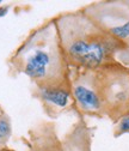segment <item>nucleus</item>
<instances>
[{
  "label": "nucleus",
  "mask_w": 129,
  "mask_h": 151,
  "mask_svg": "<svg viewBox=\"0 0 129 151\" xmlns=\"http://www.w3.org/2000/svg\"><path fill=\"white\" fill-rule=\"evenodd\" d=\"M55 23L69 66L93 71L115 64L129 66V49L83 10L62 13L55 18Z\"/></svg>",
  "instance_id": "nucleus-1"
},
{
  "label": "nucleus",
  "mask_w": 129,
  "mask_h": 151,
  "mask_svg": "<svg viewBox=\"0 0 129 151\" xmlns=\"http://www.w3.org/2000/svg\"><path fill=\"white\" fill-rule=\"evenodd\" d=\"M13 63L36 88L71 89V70L55 19L33 29L17 49Z\"/></svg>",
  "instance_id": "nucleus-2"
},
{
  "label": "nucleus",
  "mask_w": 129,
  "mask_h": 151,
  "mask_svg": "<svg viewBox=\"0 0 129 151\" xmlns=\"http://www.w3.org/2000/svg\"><path fill=\"white\" fill-rule=\"evenodd\" d=\"M103 115L118 121L129 113V66L109 65L96 70Z\"/></svg>",
  "instance_id": "nucleus-3"
},
{
  "label": "nucleus",
  "mask_w": 129,
  "mask_h": 151,
  "mask_svg": "<svg viewBox=\"0 0 129 151\" xmlns=\"http://www.w3.org/2000/svg\"><path fill=\"white\" fill-rule=\"evenodd\" d=\"M83 11L115 40L129 49V0L90 4Z\"/></svg>",
  "instance_id": "nucleus-4"
},
{
  "label": "nucleus",
  "mask_w": 129,
  "mask_h": 151,
  "mask_svg": "<svg viewBox=\"0 0 129 151\" xmlns=\"http://www.w3.org/2000/svg\"><path fill=\"white\" fill-rule=\"evenodd\" d=\"M72 99L80 111L87 115H103L96 70H78L71 81Z\"/></svg>",
  "instance_id": "nucleus-5"
},
{
  "label": "nucleus",
  "mask_w": 129,
  "mask_h": 151,
  "mask_svg": "<svg viewBox=\"0 0 129 151\" xmlns=\"http://www.w3.org/2000/svg\"><path fill=\"white\" fill-rule=\"evenodd\" d=\"M37 96L49 110H61L66 108L72 99V92L68 88H36Z\"/></svg>",
  "instance_id": "nucleus-6"
},
{
  "label": "nucleus",
  "mask_w": 129,
  "mask_h": 151,
  "mask_svg": "<svg viewBox=\"0 0 129 151\" xmlns=\"http://www.w3.org/2000/svg\"><path fill=\"white\" fill-rule=\"evenodd\" d=\"M11 122L10 119L4 114V113H0V147H3L7 140L11 137Z\"/></svg>",
  "instance_id": "nucleus-7"
},
{
  "label": "nucleus",
  "mask_w": 129,
  "mask_h": 151,
  "mask_svg": "<svg viewBox=\"0 0 129 151\" xmlns=\"http://www.w3.org/2000/svg\"><path fill=\"white\" fill-rule=\"evenodd\" d=\"M124 133H129V113L117 121L115 127V137H120Z\"/></svg>",
  "instance_id": "nucleus-8"
},
{
  "label": "nucleus",
  "mask_w": 129,
  "mask_h": 151,
  "mask_svg": "<svg viewBox=\"0 0 129 151\" xmlns=\"http://www.w3.org/2000/svg\"><path fill=\"white\" fill-rule=\"evenodd\" d=\"M7 11V9L6 7H3V9H0V16H4V13Z\"/></svg>",
  "instance_id": "nucleus-9"
}]
</instances>
